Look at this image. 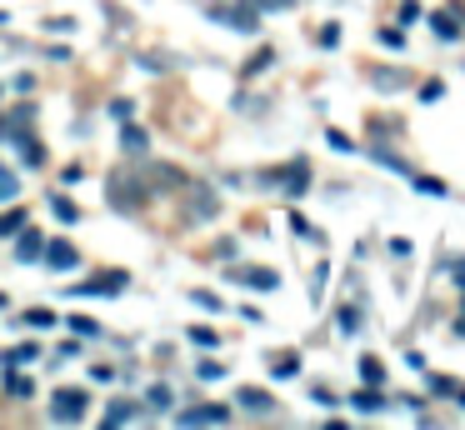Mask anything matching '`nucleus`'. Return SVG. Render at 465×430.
<instances>
[{"label": "nucleus", "mask_w": 465, "mask_h": 430, "mask_svg": "<svg viewBox=\"0 0 465 430\" xmlns=\"http://www.w3.org/2000/svg\"><path fill=\"white\" fill-rule=\"evenodd\" d=\"M85 405H91V395H85L81 385H61L51 395V415L61 420V425H75V420H85Z\"/></svg>", "instance_id": "nucleus-1"}, {"label": "nucleus", "mask_w": 465, "mask_h": 430, "mask_svg": "<svg viewBox=\"0 0 465 430\" xmlns=\"http://www.w3.org/2000/svg\"><path fill=\"white\" fill-rule=\"evenodd\" d=\"M45 265H51V270H75V265H81V255H75L71 240H45Z\"/></svg>", "instance_id": "nucleus-2"}, {"label": "nucleus", "mask_w": 465, "mask_h": 430, "mask_svg": "<svg viewBox=\"0 0 465 430\" xmlns=\"http://www.w3.org/2000/svg\"><path fill=\"white\" fill-rule=\"evenodd\" d=\"M235 405H245L251 415H271V410H275V400L265 395V390H255V385H241V395H235Z\"/></svg>", "instance_id": "nucleus-3"}, {"label": "nucleus", "mask_w": 465, "mask_h": 430, "mask_svg": "<svg viewBox=\"0 0 465 430\" xmlns=\"http://www.w3.org/2000/svg\"><path fill=\"white\" fill-rule=\"evenodd\" d=\"M225 420H231V410H225V405H205V410H185L181 425H225Z\"/></svg>", "instance_id": "nucleus-4"}, {"label": "nucleus", "mask_w": 465, "mask_h": 430, "mask_svg": "<svg viewBox=\"0 0 465 430\" xmlns=\"http://www.w3.org/2000/svg\"><path fill=\"white\" fill-rule=\"evenodd\" d=\"M241 280H245L251 290H275V285H281V275H275V270H265V265H245Z\"/></svg>", "instance_id": "nucleus-5"}, {"label": "nucleus", "mask_w": 465, "mask_h": 430, "mask_svg": "<svg viewBox=\"0 0 465 430\" xmlns=\"http://www.w3.org/2000/svg\"><path fill=\"white\" fill-rule=\"evenodd\" d=\"M15 255H21V260H41V255H45L41 235H35V230H25V225H21V245H15Z\"/></svg>", "instance_id": "nucleus-6"}, {"label": "nucleus", "mask_w": 465, "mask_h": 430, "mask_svg": "<svg viewBox=\"0 0 465 430\" xmlns=\"http://www.w3.org/2000/svg\"><path fill=\"white\" fill-rule=\"evenodd\" d=\"M51 210H55V220H65V225H75V220H81V205H75V200H65V195H55Z\"/></svg>", "instance_id": "nucleus-7"}, {"label": "nucleus", "mask_w": 465, "mask_h": 430, "mask_svg": "<svg viewBox=\"0 0 465 430\" xmlns=\"http://www.w3.org/2000/svg\"><path fill=\"white\" fill-rule=\"evenodd\" d=\"M351 405H355V410H365V415H375V410L385 405V395H375V390H355Z\"/></svg>", "instance_id": "nucleus-8"}, {"label": "nucleus", "mask_w": 465, "mask_h": 430, "mask_svg": "<svg viewBox=\"0 0 465 430\" xmlns=\"http://www.w3.org/2000/svg\"><path fill=\"white\" fill-rule=\"evenodd\" d=\"M131 415H135V405H131V400H115V405L105 410V425H125Z\"/></svg>", "instance_id": "nucleus-9"}, {"label": "nucleus", "mask_w": 465, "mask_h": 430, "mask_svg": "<svg viewBox=\"0 0 465 430\" xmlns=\"http://www.w3.org/2000/svg\"><path fill=\"white\" fill-rule=\"evenodd\" d=\"M15 195H21V180H15V170L0 165V200H15Z\"/></svg>", "instance_id": "nucleus-10"}, {"label": "nucleus", "mask_w": 465, "mask_h": 430, "mask_svg": "<svg viewBox=\"0 0 465 430\" xmlns=\"http://www.w3.org/2000/svg\"><path fill=\"white\" fill-rule=\"evenodd\" d=\"M25 225V210L15 205V210H5V215H0V235H15V230Z\"/></svg>", "instance_id": "nucleus-11"}, {"label": "nucleus", "mask_w": 465, "mask_h": 430, "mask_svg": "<svg viewBox=\"0 0 465 430\" xmlns=\"http://www.w3.org/2000/svg\"><path fill=\"white\" fill-rule=\"evenodd\" d=\"M65 325H71L75 335H101V320H91V315H71Z\"/></svg>", "instance_id": "nucleus-12"}, {"label": "nucleus", "mask_w": 465, "mask_h": 430, "mask_svg": "<svg viewBox=\"0 0 465 430\" xmlns=\"http://www.w3.org/2000/svg\"><path fill=\"white\" fill-rule=\"evenodd\" d=\"M121 145L141 155V150H145V135H141V130H135V125H125V130H121Z\"/></svg>", "instance_id": "nucleus-13"}, {"label": "nucleus", "mask_w": 465, "mask_h": 430, "mask_svg": "<svg viewBox=\"0 0 465 430\" xmlns=\"http://www.w3.org/2000/svg\"><path fill=\"white\" fill-rule=\"evenodd\" d=\"M41 350L35 345H15V350H5V365H21V360H35Z\"/></svg>", "instance_id": "nucleus-14"}, {"label": "nucleus", "mask_w": 465, "mask_h": 430, "mask_svg": "<svg viewBox=\"0 0 465 430\" xmlns=\"http://www.w3.org/2000/svg\"><path fill=\"white\" fill-rule=\"evenodd\" d=\"M361 375H365V380H371V385H375V380L385 375V370H381V360H371V355H365V360H361Z\"/></svg>", "instance_id": "nucleus-15"}, {"label": "nucleus", "mask_w": 465, "mask_h": 430, "mask_svg": "<svg viewBox=\"0 0 465 430\" xmlns=\"http://www.w3.org/2000/svg\"><path fill=\"white\" fill-rule=\"evenodd\" d=\"M25 325H55L51 310H25Z\"/></svg>", "instance_id": "nucleus-16"}, {"label": "nucleus", "mask_w": 465, "mask_h": 430, "mask_svg": "<svg viewBox=\"0 0 465 430\" xmlns=\"http://www.w3.org/2000/svg\"><path fill=\"white\" fill-rule=\"evenodd\" d=\"M191 340H195V345H215V330H205V325H195V330H191Z\"/></svg>", "instance_id": "nucleus-17"}, {"label": "nucleus", "mask_w": 465, "mask_h": 430, "mask_svg": "<svg viewBox=\"0 0 465 430\" xmlns=\"http://www.w3.org/2000/svg\"><path fill=\"white\" fill-rule=\"evenodd\" d=\"M295 370H301V365H295V355H281V360H275V375H295Z\"/></svg>", "instance_id": "nucleus-18"}, {"label": "nucleus", "mask_w": 465, "mask_h": 430, "mask_svg": "<svg viewBox=\"0 0 465 430\" xmlns=\"http://www.w3.org/2000/svg\"><path fill=\"white\" fill-rule=\"evenodd\" d=\"M151 405H155V410H165V405H171V390L155 385V390H151Z\"/></svg>", "instance_id": "nucleus-19"}, {"label": "nucleus", "mask_w": 465, "mask_h": 430, "mask_svg": "<svg viewBox=\"0 0 465 430\" xmlns=\"http://www.w3.org/2000/svg\"><path fill=\"white\" fill-rule=\"evenodd\" d=\"M430 25H435V30H440V35H445V40H450V35H455V20H445V15H435V20H430Z\"/></svg>", "instance_id": "nucleus-20"}, {"label": "nucleus", "mask_w": 465, "mask_h": 430, "mask_svg": "<svg viewBox=\"0 0 465 430\" xmlns=\"http://www.w3.org/2000/svg\"><path fill=\"white\" fill-rule=\"evenodd\" d=\"M255 5H261V10H285L291 0H255Z\"/></svg>", "instance_id": "nucleus-21"}]
</instances>
